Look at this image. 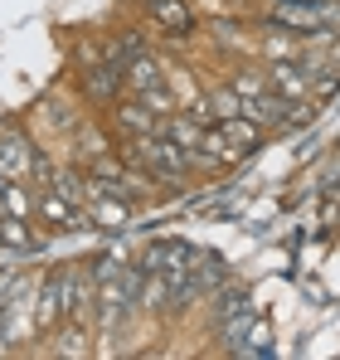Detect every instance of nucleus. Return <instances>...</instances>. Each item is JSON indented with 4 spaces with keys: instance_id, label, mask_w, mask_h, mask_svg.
Segmentation results:
<instances>
[{
    "instance_id": "7ed1b4c3",
    "label": "nucleus",
    "mask_w": 340,
    "mask_h": 360,
    "mask_svg": "<svg viewBox=\"0 0 340 360\" xmlns=\"http://www.w3.org/2000/svg\"><path fill=\"white\" fill-rule=\"evenodd\" d=\"M58 321H68V268L44 273L39 297H34V331H54Z\"/></svg>"
},
{
    "instance_id": "0eeeda50",
    "label": "nucleus",
    "mask_w": 340,
    "mask_h": 360,
    "mask_svg": "<svg viewBox=\"0 0 340 360\" xmlns=\"http://www.w3.org/2000/svg\"><path fill=\"white\" fill-rule=\"evenodd\" d=\"M34 210H39V219H44L49 229H58V234H68V229H83V210H78L73 200H63L54 185H44V190H39Z\"/></svg>"
},
{
    "instance_id": "f03ea898",
    "label": "nucleus",
    "mask_w": 340,
    "mask_h": 360,
    "mask_svg": "<svg viewBox=\"0 0 340 360\" xmlns=\"http://www.w3.org/2000/svg\"><path fill=\"white\" fill-rule=\"evenodd\" d=\"M340 15V5L331 0H268V20L273 25H287L292 34H316L321 20Z\"/></svg>"
},
{
    "instance_id": "39448f33",
    "label": "nucleus",
    "mask_w": 340,
    "mask_h": 360,
    "mask_svg": "<svg viewBox=\"0 0 340 360\" xmlns=\"http://www.w3.org/2000/svg\"><path fill=\"white\" fill-rule=\"evenodd\" d=\"M112 127H117V136H126V141H141V136H156V131H161V117H156L146 103H136V98H117Z\"/></svg>"
},
{
    "instance_id": "6e6552de",
    "label": "nucleus",
    "mask_w": 340,
    "mask_h": 360,
    "mask_svg": "<svg viewBox=\"0 0 340 360\" xmlns=\"http://www.w3.org/2000/svg\"><path fill=\"white\" fill-rule=\"evenodd\" d=\"M122 88H126V73H122V63H88L83 68V93L93 98V103H117L122 98Z\"/></svg>"
},
{
    "instance_id": "20e7f679",
    "label": "nucleus",
    "mask_w": 340,
    "mask_h": 360,
    "mask_svg": "<svg viewBox=\"0 0 340 360\" xmlns=\"http://www.w3.org/2000/svg\"><path fill=\"white\" fill-rule=\"evenodd\" d=\"M190 258H195V248L190 243H180V239H156V243H146L141 248V268L146 273H170V278H190Z\"/></svg>"
},
{
    "instance_id": "4468645a",
    "label": "nucleus",
    "mask_w": 340,
    "mask_h": 360,
    "mask_svg": "<svg viewBox=\"0 0 340 360\" xmlns=\"http://www.w3.org/2000/svg\"><path fill=\"white\" fill-rule=\"evenodd\" d=\"M131 98H136V103H146V108H151V112H156L161 122H166L170 112H180V103H175V93H170L166 83H156V88H141V93H131Z\"/></svg>"
},
{
    "instance_id": "1a4fd4ad",
    "label": "nucleus",
    "mask_w": 340,
    "mask_h": 360,
    "mask_svg": "<svg viewBox=\"0 0 340 360\" xmlns=\"http://www.w3.org/2000/svg\"><path fill=\"white\" fill-rule=\"evenodd\" d=\"M146 15H151V25H156L161 34H170V39H185V34L195 30V15H190L185 0H151Z\"/></svg>"
},
{
    "instance_id": "423d86ee",
    "label": "nucleus",
    "mask_w": 340,
    "mask_h": 360,
    "mask_svg": "<svg viewBox=\"0 0 340 360\" xmlns=\"http://www.w3.org/2000/svg\"><path fill=\"white\" fill-rule=\"evenodd\" d=\"M268 88L282 98V103H301L306 98V88H311V68L296 59H277L268 68Z\"/></svg>"
},
{
    "instance_id": "f257e3e1",
    "label": "nucleus",
    "mask_w": 340,
    "mask_h": 360,
    "mask_svg": "<svg viewBox=\"0 0 340 360\" xmlns=\"http://www.w3.org/2000/svg\"><path fill=\"white\" fill-rule=\"evenodd\" d=\"M228 88L238 93V103H243V117H253L258 127H263V131H268V127H282V122H287V108H292V103H282V98L268 88V78L238 73Z\"/></svg>"
},
{
    "instance_id": "f8f14e48",
    "label": "nucleus",
    "mask_w": 340,
    "mask_h": 360,
    "mask_svg": "<svg viewBox=\"0 0 340 360\" xmlns=\"http://www.w3.org/2000/svg\"><path fill=\"white\" fill-rule=\"evenodd\" d=\"M54 356H68V360H83L93 356V346H88V331H83V321H58L54 326Z\"/></svg>"
},
{
    "instance_id": "ddd939ff",
    "label": "nucleus",
    "mask_w": 340,
    "mask_h": 360,
    "mask_svg": "<svg viewBox=\"0 0 340 360\" xmlns=\"http://www.w3.org/2000/svg\"><path fill=\"white\" fill-rule=\"evenodd\" d=\"M34 210V200L25 195V185L20 180H0V214H15V219H25Z\"/></svg>"
},
{
    "instance_id": "9b49d317",
    "label": "nucleus",
    "mask_w": 340,
    "mask_h": 360,
    "mask_svg": "<svg viewBox=\"0 0 340 360\" xmlns=\"http://www.w3.org/2000/svg\"><path fill=\"white\" fill-rule=\"evenodd\" d=\"M88 214H93V224L98 229H117V224H126V214H131V205L112 195V190H98L93 200H88Z\"/></svg>"
},
{
    "instance_id": "9d476101",
    "label": "nucleus",
    "mask_w": 340,
    "mask_h": 360,
    "mask_svg": "<svg viewBox=\"0 0 340 360\" xmlns=\"http://www.w3.org/2000/svg\"><path fill=\"white\" fill-rule=\"evenodd\" d=\"M122 73H126V93H141V88H156V83H166V68H161V59H151L146 49H141L136 59L122 63Z\"/></svg>"
},
{
    "instance_id": "2eb2a0df",
    "label": "nucleus",
    "mask_w": 340,
    "mask_h": 360,
    "mask_svg": "<svg viewBox=\"0 0 340 360\" xmlns=\"http://www.w3.org/2000/svg\"><path fill=\"white\" fill-rule=\"evenodd\" d=\"M268 59H273V63H277V59H296V39L282 34V25L268 30Z\"/></svg>"
}]
</instances>
